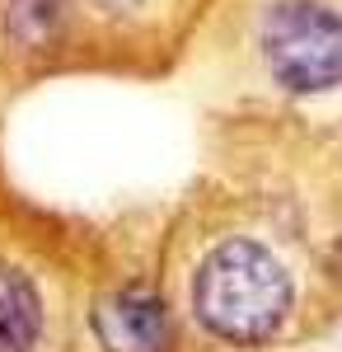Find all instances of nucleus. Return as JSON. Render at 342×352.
I'll return each mask as SVG.
<instances>
[{
  "mask_svg": "<svg viewBox=\"0 0 342 352\" xmlns=\"http://www.w3.org/2000/svg\"><path fill=\"white\" fill-rule=\"evenodd\" d=\"M52 343V300L38 268L0 254V352H47Z\"/></svg>",
  "mask_w": 342,
  "mask_h": 352,
  "instance_id": "3",
  "label": "nucleus"
},
{
  "mask_svg": "<svg viewBox=\"0 0 342 352\" xmlns=\"http://www.w3.org/2000/svg\"><path fill=\"white\" fill-rule=\"evenodd\" d=\"M202 28L277 104L342 94V0H216Z\"/></svg>",
  "mask_w": 342,
  "mask_h": 352,
  "instance_id": "1",
  "label": "nucleus"
},
{
  "mask_svg": "<svg viewBox=\"0 0 342 352\" xmlns=\"http://www.w3.org/2000/svg\"><path fill=\"white\" fill-rule=\"evenodd\" d=\"M71 28V0H0V52L10 61H43L66 52Z\"/></svg>",
  "mask_w": 342,
  "mask_h": 352,
  "instance_id": "4",
  "label": "nucleus"
},
{
  "mask_svg": "<svg viewBox=\"0 0 342 352\" xmlns=\"http://www.w3.org/2000/svg\"><path fill=\"white\" fill-rule=\"evenodd\" d=\"M84 324L99 352H187L179 310L164 287L159 254L104 282L89 296Z\"/></svg>",
  "mask_w": 342,
  "mask_h": 352,
  "instance_id": "2",
  "label": "nucleus"
}]
</instances>
